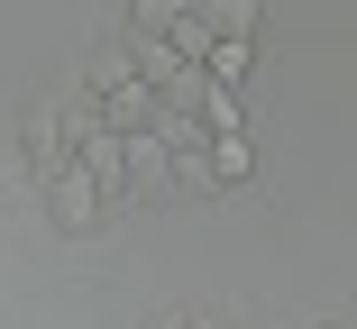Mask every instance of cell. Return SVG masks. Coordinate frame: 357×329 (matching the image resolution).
<instances>
[{"label":"cell","mask_w":357,"mask_h":329,"mask_svg":"<svg viewBox=\"0 0 357 329\" xmlns=\"http://www.w3.org/2000/svg\"><path fill=\"white\" fill-rule=\"evenodd\" d=\"M192 10H211V0H128V19L147 28V37H156V28H174V19H192Z\"/></svg>","instance_id":"9c48e42d"},{"label":"cell","mask_w":357,"mask_h":329,"mask_svg":"<svg viewBox=\"0 0 357 329\" xmlns=\"http://www.w3.org/2000/svg\"><path fill=\"white\" fill-rule=\"evenodd\" d=\"M19 138H28V174H37V183H46V174H64V165H74V138H64V92L28 110V128H19Z\"/></svg>","instance_id":"6da1fadb"},{"label":"cell","mask_w":357,"mask_h":329,"mask_svg":"<svg viewBox=\"0 0 357 329\" xmlns=\"http://www.w3.org/2000/svg\"><path fill=\"white\" fill-rule=\"evenodd\" d=\"M211 174H220V192L257 174V147H248V128H229V138H211Z\"/></svg>","instance_id":"ba28073f"},{"label":"cell","mask_w":357,"mask_h":329,"mask_svg":"<svg viewBox=\"0 0 357 329\" xmlns=\"http://www.w3.org/2000/svg\"><path fill=\"white\" fill-rule=\"evenodd\" d=\"M192 119H202V128H211V138H229V128H248V101H238V92H229V83H211V92H202V101H192Z\"/></svg>","instance_id":"52a82bcc"},{"label":"cell","mask_w":357,"mask_h":329,"mask_svg":"<svg viewBox=\"0 0 357 329\" xmlns=\"http://www.w3.org/2000/svg\"><path fill=\"white\" fill-rule=\"evenodd\" d=\"M248 55H257V37H211L202 74H211V83H229V92H248Z\"/></svg>","instance_id":"5b68a950"},{"label":"cell","mask_w":357,"mask_h":329,"mask_svg":"<svg viewBox=\"0 0 357 329\" xmlns=\"http://www.w3.org/2000/svg\"><path fill=\"white\" fill-rule=\"evenodd\" d=\"M46 211H55V229H92L110 202L92 192V174H83V165H64V174H46Z\"/></svg>","instance_id":"7a4b0ae2"},{"label":"cell","mask_w":357,"mask_h":329,"mask_svg":"<svg viewBox=\"0 0 357 329\" xmlns=\"http://www.w3.org/2000/svg\"><path fill=\"white\" fill-rule=\"evenodd\" d=\"M174 64H183V55H174L165 37H147V28H137V37H128V74H137V83H147V92H156V83L174 74Z\"/></svg>","instance_id":"8992f818"},{"label":"cell","mask_w":357,"mask_h":329,"mask_svg":"<svg viewBox=\"0 0 357 329\" xmlns=\"http://www.w3.org/2000/svg\"><path fill=\"white\" fill-rule=\"evenodd\" d=\"M147 119H156V92L119 64V74L101 83V128H119V138H128V128H147Z\"/></svg>","instance_id":"277c9868"},{"label":"cell","mask_w":357,"mask_h":329,"mask_svg":"<svg viewBox=\"0 0 357 329\" xmlns=\"http://www.w3.org/2000/svg\"><path fill=\"white\" fill-rule=\"evenodd\" d=\"M165 329H174V320H165Z\"/></svg>","instance_id":"8fae6325"},{"label":"cell","mask_w":357,"mask_h":329,"mask_svg":"<svg viewBox=\"0 0 357 329\" xmlns=\"http://www.w3.org/2000/svg\"><path fill=\"white\" fill-rule=\"evenodd\" d=\"M174 329H229V320H211V311H174Z\"/></svg>","instance_id":"30bf717a"},{"label":"cell","mask_w":357,"mask_h":329,"mask_svg":"<svg viewBox=\"0 0 357 329\" xmlns=\"http://www.w3.org/2000/svg\"><path fill=\"white\" fill-rule=\"evenodd\" d=\"M119 156H128V202H156V192H174V183H165V138H156V128H128Z\"/></svg>","instance_id":"3957f363"}]
</instances>
